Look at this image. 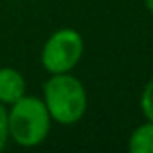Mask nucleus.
<instances>
[{
	"label": "nucleus",
	"instance_id": "nucleus-1",
	"mask_svg": "<svg viewBox=\"0 0 153 153\" xmlns=\"http://www.w3.org/2000/svg\"><path fill=\"white\" fill-rule=\"evenodd\" d=\"M43 103L51 119L61 126H70L83 119L88 108L85 85L70 72L51 74L43 83Z\"/></svg>",
	"mask_w": 153,
	"mask_h": 153
},
{
	"label": "nucleus",
	"instance_id": "nucleus-2",
	"mask_svg": "<svg viewBox=\"0 0 153 153\" xmlns=\"http://www.w3.org/2000/svg\"><path fill=\"white\" fill-rule=\"evenodd\" d=\"M7 110L9 139L22 148H36L51 133L52 119L42 97L24 96Z\"/></svg>",
	"mask_w": 153,
	"mask_h": 153
},
{
	"label": "nucleus",
	"instance_id": "nucleus-3",
	"mask_svg": "<svg viewBox=\"0 0 153 153\" xmlns=\"http://www.w3.org/2000/svg\"><path fill=\"white\" fill-rule=\"evenodd\" d=\"M85 40L79 31L63 27L54 31L43 43L40 52V63L49 74L72 72L83 58Z\"/></svg>",
	"mask_w": 153,
	"mask_h": 153
},
{
	"label": "nucleus",
	"instance_id": "nucleus-4",
	"mask_svg": "<svg viewBox=\"0 0 153 153\" xmlns=\"http://www.w3.org/2000/svg\"><path fill=\"white\" fill-rule=\"evenodd\" d=\"M27 94V83L22 72L13 67H0V103L13 105Z\"/></svg>",
	"mask_w": 153,
	"mask_h": 153
},
{
	"label": "nucleus",
	"instance_id": "nucleus-5",
	"mask_svg": "<svg viewBox=\"0 0 153 153\" xmlns=\"http://www.w3.org/2000/svg\"><path fill=\"white\" fill-rule=\"evenodd\" d=\"M128 149L131 153H153V123L146 121L139 124L130 139H128Z\"/></svg>",
	"mask_w": 153,
	"mask_h": 153
},
{
	"label": "nucleus",
	"instance_id": "nucleus-6",
	"mask_svg": "<svg viewBox=\"0 0 153 153\" xmlns=\"http://www.w3.org/2000/svg\"><path fill=\"white\" fill-rule=\"evenodd\" d=\"M139 106H140V112L146 117V121L153 123V78L144 85L140 99H139Z\"/></svg>",
	"mask_w": 153,
	"mask_h": 153
},
{
	"label": "nucleus",
	"instance_id": "nucleus-7",
	"mask_svg": "<svg viewBox=\"0 0 153 153\" xmlns=\"http://www.w3.org/2000/svg\"><path fill=\"white\" fill-rule=\"evenodd\" d=\"M9 140V131H7V110L6 105L0 103V151L6 148Z\"/></svg>",
	"mask_w": 153,
	"mask_h": 153
},
{
	"label": "nucleus",
	"instance_id": "nucleus-8",
	"mask_svg": "<svg viewBox=\"0 0 153 153\" xmlns=\"http://www.w3.org/2000/svg\"><path fill=\"white\" fill-rule=\"evenodd\" d=\"M144 6L149 13H153V0H144Z\"/></svg>",
	"mask_w": 153,
	"mask_h": 153
}]
</instances>
